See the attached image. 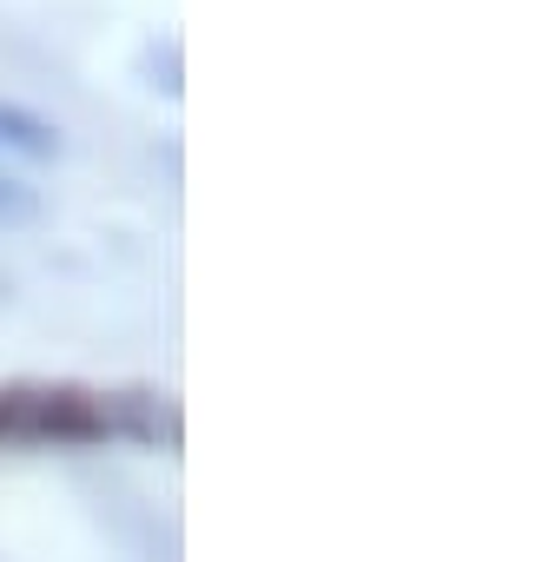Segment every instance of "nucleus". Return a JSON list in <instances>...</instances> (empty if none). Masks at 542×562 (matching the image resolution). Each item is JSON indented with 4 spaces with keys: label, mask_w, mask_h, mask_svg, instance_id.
Segmentation results:
<instances>
[{
    "label": "nucleus",
    "mask_w": 542,
    "mask_h": 562,
    "mask_svg": "<svg viewBox=\"0 0 542 562\" xmlns=\"http://www.w3.org/2000/svg\"><path fill=\"white\" fill-rule=\"evenodd\" d=\"M106 430H113V411L80 384H14V391H0V437L87 443V437H106Z\"/></svg>",
    "instance_id": "f257e3e1"
},
{
    "label": "nucleus",
    "mask_w": 542,
    "mask_h": 562,
    "mask_svg": "<svg viewBox=\"0 0 542 562\" xmlns=\"http://www.w3.org/2000/svg\"><path fill=\"white\" fill-rule=\"evenodd\" d=\"M0 146L8 153H21V159H60V126L47 120V113H34V106H21V100H0Z\"/></svg>",
    "instance_id": "f03ea898"
},
{
    "label": "nucleus",
    "mask_w": 542,
    "mask_h": 562,
    "mask_svg": "<svg viewBox=\"0 0 542 562\" xmlns=\"http://www.w3.org/2000/svg\"><path fill=\"white\" fill-rule=\"evenodd\" d=\"M41 218V192L14 172H0V225H34Z\"/></svg>",
    "instance_id": "7ed1b4c3"
}]
</instances>
